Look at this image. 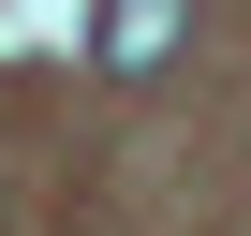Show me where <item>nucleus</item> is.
I'll use <instances>...</instances> for the list:
<instances>
[{
	"instance_id": "1",
	"label": "nucleus",
	"mask_w": 251,
	"mask_h": 236,
	"mask_svg": "<svg viewBox=\"0 0 251 236\" xmlns=\"http://www.w3.org/2000/svg\"><path fill=\"white\" fill-rule=\"evenodd\" d=\"M177 45V0H103V74H148Z\"/></svg>"
}]
</instances>
